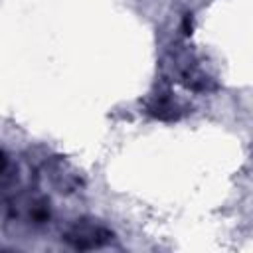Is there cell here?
<instances>
[{
  "mask_svg": "<svg viewBox=\"0 0 253 253\" xmlns=\"http://www.w3.org/2000/svg\"><path fill=\"white\" fill-rule=\"evenodd\" d=\"M61 239L73 249L91 251V249H99V247H105L107 243H111L113 231L93 219H77L73 225H69L63 231Z\"/></svg>",
  "mask_w": 253,
  "mask_h": 253,
  "instance_id": "cell-1",
  "label": "cell"
},
{
  "mask_svg": "<svg viewBox=\"0 0 253 253\" xmlns=\"http://www.w3.org/2000/svg\"><path fill=\"white\" fill-rule=\"evenodd\" d=\"M148 113L154 115L156 119L172 121V119H178L182 115V107L170 95H154L152 101L148 103Z\"/></svg>",
  "mask_w": 253,
  "mask_h": 253,
  "instance_id": "cell-2",
  "label": "cell"
}]
</instances>
